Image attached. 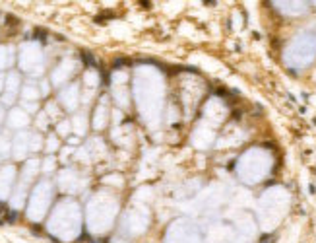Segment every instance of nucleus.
<instances>
[{"label": "nucleus", "mask_w": 316, "mask_h": 243, "mask_svg": "<svg viewBox=\"0 0 316 243\" xmlns=\"http://www.w3.org/2000/svg\"><path fill=\"white\" fill-rule=\"evenodd\" d=\"M81 59L86 60V62H87L89 66H95V60H93V57H91V54H87V53H81Z\"/></svg>", "instance_id": "nucleus-1"}]
</instances>
